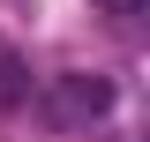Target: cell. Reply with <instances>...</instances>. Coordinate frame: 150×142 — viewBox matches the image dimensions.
<instances>
[{"label":"cell","instance_id":"cell-2","mask_svg":"<svg viewBox=\"0 0 150 142\" xmlns=\"http://www.w3.org/2000/svg\"><path fill=\"white\" fill-rule=\"evenodd\" d=\"M23 97H30V67H23V53L0 37V112H15Z\"/></svg>","mask_w":150,"mask_h":142},{"label":"cell","instance_id":"cell-1","mask_svg":"<svg viewBox=\"0 0 150 142\" xmlns=\"http://www.w3.org/2000/svg\"><path fill=\"white\" fill-rule=\"evenodd\" d=\"M112 105V82L105 75H53V112L60 120H98Z\"/></svg>","mask_w":150,"mask_h":142},{"label":"cell","instance_id":"cell-3","mask_svg":"<svg viewBox=\"0 0 150 142\" xmlns=\"http://www.w3.org/2000/svg\"><path fill=\"white\" fill-rule=\"evenodd\" d=\"M90 8H105V15H120V22H128V15H143V0H90Z\"/></svg>","mask_w":150,"mask_h":142}]
</instances>
